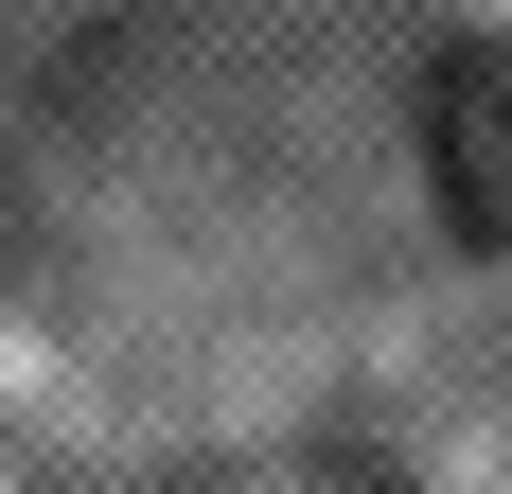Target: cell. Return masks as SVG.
I'll use <instances>...</instances> for the list:
<instances>
[{
	"mask_svg": "<svg viewBox=\"0 0 512 494\" xmlns=\"http://www.w3.org/2000/svg\"><path fill=\"white\" fill-rule=\"evenodd\" d=\"M424 159H442L460 230L512 247V53H442V89H424Z\"/></svg>",
	"mask_w": 512,
	"mask_h": 494,
	"instance_id": "obj_1",
	"label": "cell"
}]
</instances>
